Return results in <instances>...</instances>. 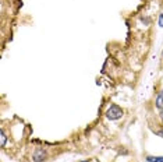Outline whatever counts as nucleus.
<instances>
[{
    "instance_id": "f257e3e1",
    "label": "nucleus",
    "mask_w": 163,
    "mask_h": 162,
    "mask_svg": "<svg viewBox=\"0 0 163 162\" xmlns=\"http://www.w3.org/2000/svg\"><path fill=\"white\" fill-rule=\"evenodd\" d=\"M124 115L123 109H121L118 105L113 104L109 106V109L106 110V118L109 119V120H118V119H121Z\"/></svg>"
},
{
    "instance_id": "f03ea898",
    "label": "nucleus",
    "mask_w": 163,
    "mask_h": 162,
    "mask_svg": "<svg viewBox=\"0 0 163 162\" xmlns=\"http://www.w3.org/2000/svg\"><path fill=\"white\" fill-rule=\"evenodd\" d=\"M46 157H47L46 149H43V148H38V149H35L34 155H32V158H34V161H35V162H42V161H45V159H46Z\"/></svg>"
},
{
    "instance_id": "7ed1b4c3",
    "label": "nucleus",
    "mask_w": 163,
    "mask_h": 162,
    "mask_svg": "<svg viewBox=\"0 0 163 162\" xmlns=\"http://www.w3.org/2000/svg\"><path fill=\"white\" fill-rule=\"evenodd\" d=\"M155 106L158 108V109H163V89L158 94V97H156V99H155Z\"/></svg>"
},
{
    "instance_id": "20e7f679",
    "label": "nucleus",
    "mask_w": 163,
    "mask_h": 162,
    "mask_svg": "<svg viewBox=\"0 0 163 162\" xmlns=\"http://www.w3.org/2000/svg\"><path fill=\"white\" fill-rule=\"evenodd\" d=\"M6 141H7V136H6L4 130H0V147H2V148H4Z\"/></svg>"
},
{
    "instance_id": "39448f33",
    "label": "nucleus",
    "mask_w": 163,
    "mask_h": 162,
    "mask_svg": "<svg viewBox=\"0 0 163 162\" xmlns=\"http://www.w3.org/2000/svg\"><path fill=\"white\" fill-rule=\"evenodd\" d=\"M148 162H163V157H146Z\"/></svg>"
},
{
    "instance_id": "423d86ee",
    "label": "nucleus",
    "mask_w": 163,
    "mask_h": 162,
    "mask_svg": "<svg viewBox=\"0 0 163 162\" xmlns=\"http://www.w3.org/2000/svg\"><path fill=\"white\" fill-rule=\"evenodd\" d=\"M158 24L163 28V14H161V16H159V21H158Z\"/></svg>"
},
{
    "instance_id": "0eeeda50",
    "label": "nucleus",
    "mask_w": 163,
    "mask_h": 162,
    "mask_svg": "<svg viewBox=\"0 0 163 162\" xmlns=\"http://www.w3.org/2000/svg\"><path fill=\"white\" fill-rule=\"evenodd\" d=\"M159 116H161V120L163 123V109H159Z\"/></svg>"
},
{
    "instance_id": "6e6552de",
    "label": "nucleus",
    "mask_w": 163,
    "mask_h": 162,
    "mask_svg": "<svg viewBox=\"0 0 163 162\" xmlns=\"http://www.w3.org/2000/svg\"><path fill=\"white\" fill-rule=\"evenodd\" d=\"M156 134H158V136H161V137H163V129H162V130H159Z\"/></svg>"
},
{
    "instance_id": "1a4fd4ad",
    "label": "nucleus",
    "mask_w": 163,
    "mask_h": 162,
    "mask_svg": "<svg viewBox=\"0 0 163 162\" xmlns=\"http://www.w3.org/2000/svg\"><path fill=\"white\" fill-rule=\"evenodd\" d=\"M81 162H89V161H81Z\"/></svg>"
}]
</instances>
